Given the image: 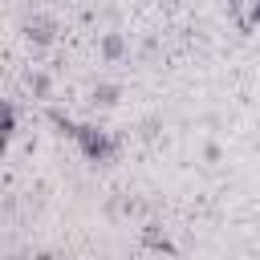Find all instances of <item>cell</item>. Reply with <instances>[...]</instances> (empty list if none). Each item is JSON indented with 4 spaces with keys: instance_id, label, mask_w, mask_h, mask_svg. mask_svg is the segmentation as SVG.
<instances>
[{
    "instance_id": "1",
    "label": "cell",
    "mask_w": 260,
    "mask_h": 260,
    "mask_svg": "<svg viewBox=\"0 0 260 260\" xmlns=\"http://www.w3.org/2000/svg\"><path fill=\"white\" fill-rule=\"evenodd\" d=\"M77 142H81V150H85L93 162H106V158L114 154V142H110L102 130H93V126H77Z\"/></svg>"
},
{
    "instance_id": "2",
    "label": "cell",
    "mask_w": 260,
    "mask_h": 260,
    "mask_svg": "<svg viewBox=\"0 0 260 260\" xmlns=\"http://www.w3.org/2000/svg\"><path fill=\"white\" fill-rule=\"evenodd\" d=\"M28 32H32V41H41V45H45V41H53V24H49V20H32V24H28Z\"/></svg>"
},
{
    "instance_id": "3",
    "label": "cell",
    "mask_w": 260,
    "mask_h": 260,
    "mask_svg": "<svg viewBox=\"0 0 260 260\" xmlns=\"http://www.w3.org/2000/svg\"><path fill=\"white\" fill-rule=\"evenodd\" d=\"M102 53H106V57H118V53H122V41H118V37H106V41H102Z\"/></svg>"
},
{
    "instance_id": "4",
    "label": "cell",
    "mask_w": 260,
    "mask_h": 260,
    "mask_svg": "<svg viewBox=\"0 0 260 260\" xmlns=\"http://www.w3.org/2000/svg\"><path fill=\"white\" fill-rule=\"evenodd\" d=\"M93 98H98L102 106H110V102L118 98V89H114V85H102V89H93Z\"/></svg>"
}]
</instances>
